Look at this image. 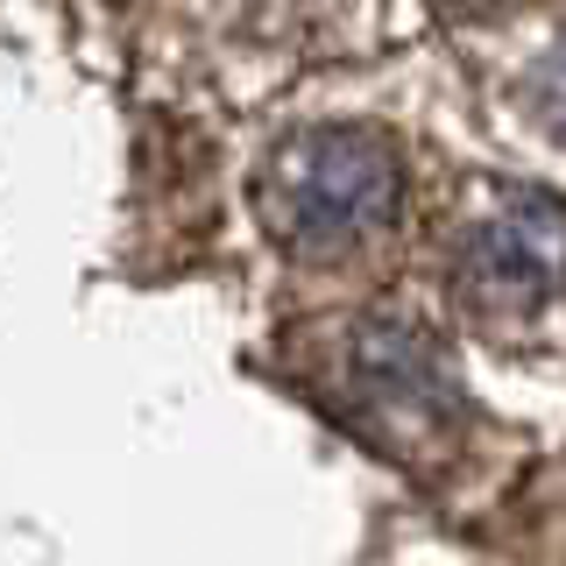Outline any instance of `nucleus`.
Returning a JSON list of instances; mask_svg holds the SVG:
<instances>
[{
	"mask_svg": "<svg viewBox=\"0 0 566 566\" xmlns=\"http://www.w3.org/2000/svg\"><path fill=\"white\" fill-rule=\"evenodd\" d=\"M403 164L376 128H305L255 177V220L297 255H340L397 220Z\"/></svg>",
	"mask_w": 566,
	"mask_h": 566,
	"instance_id": "1",
	"label": "nucleus"
},
{
	"mask_svg": "<svg viewBox=\"0 0 566 566\" xmlns=\"http://www.w3.org/2000/svg\"><path fill=\"white\" fill-rule=\"evenodd\" d=\"M460 312L495 340H531L545 318H566V199L495 206L453 262Z\"/></svg>",
	"mask_w": 566,
	"mask_h": 566,
	"instance_id": "2",
	"label": "nucleus"
},
{
	"mask_svg": "<svg viewBox=\"0 0 566 566\" xmlns=\"http://www.w3.org/2000/svg\"><path fill=\"white\" fill-rule=\"evenodd\" d=\"M347 397L368 439L382 447H411V439H439L460 418V382L453 361L439 354L432 333L411 318H361L347 340Z\"/></svg>",
	"mask_w": 566,
	"mask_h": 566,
	"instance_id": "3",
	"label": "nucleus"
},
{
	"mask_svg": "<svg viewBox=\"0 0 566 566\" xmlns=\"http://www.w3.org/2000/svg\"><path fill=\"white\" fill-rule=\"evenodd\" d=\"M531 114H538L545 135L566 142V50H553V57H545V71L531 78Z\"/></svg>",
	"mask_w": 566,
	"mask_h": 566,
	"instance_id": "4",
	"label": "nucleus"
}]
</instances>
